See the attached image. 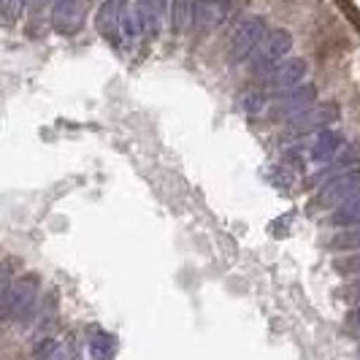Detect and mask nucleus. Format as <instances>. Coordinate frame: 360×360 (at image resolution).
Returning a JSON list of instances; mask_svg holds the SVG:
<instances>
[{
    "label": "nucleus",
    "instance_id": "obj_3",
    "mask_svg": "<svg viewBox=\"0 0 360 360\" xmlns=\"http://www.w3.org/2000/svg\"><path fill=\"white\" fill-rule=\"evenodd\" d=\"M311 95H314L311 87H304V90H298V92H288V95H282V101L271 108V117H290V114H292V108L298 111V108L307 106L309 103L307 98H311Z\"/></svg>",
    "mask_w": 360,
    "mask_h": 360
},
{
    "label": "nucleus",
    "instance_id": "obj_4",
    "mask_svg": "<svg viewBox=\"0 0 360 360\" xmlns=\"http://www.w3.org/2000/svg\"><path fill=\"white\" fill-rule=\"evenodd\" d=\"M307 73V63H288L282 71L271 73L269 79V87H285V84H292V82H298V76H304Z\"/></svg>",
    "mask_w": 360,
    "mask_h": 360
},
{
    "label": "nucleus",
    "instance_id": "obj_5",
    "mask_svg": "<svg viewBox=\"0 0 360 360\" xmlns=\"http://www.w3.org/2000/svg\"><path fill=\"white\" fill-rule=\"evenodd\" d=\"M339 146H342V139H339L336 133H323V136H320V146H314L311 158H314V160H325V158L333 155Z\"/></svg>",
    "mask_w": 360,
    "mask_h": 360
},
{
    "label": "nucleus",
    "instance_id": "obj_1",
    "mask_svg": "<svg viewBox=\"0 0 360 360\" xmlns=\"http://www.w3.org/2000/svg\"><path fill=\"white\" fill-rule=\"evenodd\" d=\"M336 120V108H320L317 114H304V117H292L290 120V133H295V136H304V133H311V130H317V127L323 125H330Z\"/></svg>",
    "mask_w": 360,
    "mask_h": 360
},
{
    "label": "nucleus",
    "instance_id": "obj_7",
    "mask_svg": "<svg viewBox=\"0 0 360 360\" xmlns=\"http://www.w3.org/2000/svg\"><path fill=\"white\" fill-rule=\"evenodd\" d=\"M336 244H339V247H360V228L355 233H347V236H342V238H336Z\"/></svg>",
    "mask_w": 360,
    "mask_h": 360
},
{
    "label": "nucleus",
    "instance_id": "obj_6",
    "mask_svg": "<svg viewBox=\"0 0 360 360\" xmlns=\"http://www.w3.org/2000/svg\"><path fill=\"white\" fill-rule=\"evenodd\" d=\"M336 222H344V225H352V222H360V198L358 200H349L347 206H342L336 217Z\"/></svg>",
    "mask_w": 360,
    "mask_h": 360
},
{
    "label": "nucleus",
    "instance_id": "obj_2",
    "mask_svg": "<svg viewBox=\"0 0 360 360\" xmlns=\"http://www.w3.org/2000/svg\"><path fill=\"white\" fill-rule=\"evenodd\" d=\"M360 190V171H352V174H344L342 179H333L328 187H325L323 198L325 200H347L352 193Z\"/></svg>",
    "mask_w": 360,
    "mask_h": 360
},
{
    "label": "nucleus",
    "instance_id": "obj_8",
    "mask_svg": "<svg viewBox=\"0 0 360 360\" xmlns=\"http://www.w3.org/2000/svg\"><path fill=\"white\" fill-rule=\"evenodd\" d=\"M339 269L360 274V255H352V257H347V260H339Z\"/></svg>",
    "mask_w": 360,
    "mask_h": 360
},
{
    "label": "nucleus",
    "instance_id": "obj_9",
    "mask_svg": "<svg viewBox=\"0 0 360 360\" xmlns=\"http://www.w3.org/2000/svg\"><path fill=\"white\" fill-rule=\"evenodd\" d=\"M358 323H360V311H358Z\"/></svg>",
    "mask_w": 360,
    "mask_h": 360
}]
</instances>
